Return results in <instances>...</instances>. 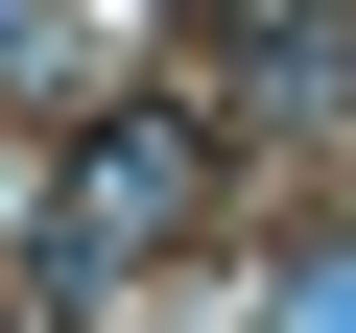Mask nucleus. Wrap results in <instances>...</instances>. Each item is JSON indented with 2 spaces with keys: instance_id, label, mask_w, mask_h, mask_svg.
Instances as JSON below:
<instances>
[{
  "instance_id": "f257e3e1",
  "label": "nucleus",
  "mask_w": 356,
  "mask_h": 333,
  "mask_svg": "<svg viewBox=\"0 0 356 333\" xmlns=\"http://www.w3.org/2000/svg\"><path fill=\"white\" fill-rule=\"evenodd\" d=\"M214 166H238L214 95H95V119L48 143V191L0 215V309H95L119 262H166V238L214 215Z\"/></svg>"
},
{
  "instance_id": "7ed1b4c3",
  "label": "nucleus",
  "mask_w": 356,
  "mask_h": 333,
  "mask_svg": "<svg viewBox=\"0 0 356 333\" xmlns=\"http://www.w3.org/2000/svg\"><path fill=\"white\" fill-rule=\"evenodd\" d=\"M261 333H356V215H332V238H285V262H261Z\"/></svg>"
},
{
  "instance_id": "f03ea898",
  "label": "nucleus",
  "mask_w": 356,
  "mask_h": 333,
  "mask_svg": "<svg viewBox=\"0 0 356 333\" xmlns=\"http://www.w3.org/2000/svg\"><path fill=\"white\" fill-rule=\"evenodd\" d=\"M191 95H214V119H332V95H356V24H332V0H214Z\"/></svg>"
}]
</instances>
